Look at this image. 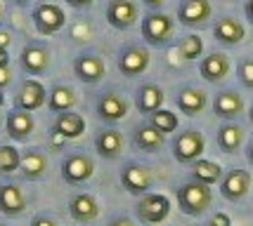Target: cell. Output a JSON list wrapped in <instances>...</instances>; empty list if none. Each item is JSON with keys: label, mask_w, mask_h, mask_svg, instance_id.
Masks as SVG:
<instances>
[{"label": "cell", "mask_w": 253, "mask_h": 226, "mask_svg": "<svg viewBox=\"0 0 253 226\" xmlns=\"http://www.w3.org/2000/svg\"><path fill=\"white\" fill-rule=\"evenodd\" d=\"M177 205H180V210L189 217H199L204 215L206 210L211 207L213 203V194H211V189L206 184L201 182H187L182 184L180 189H177Z\"/></svg>", "instance_id": "6da1fadb"}, {"label": "cell", "mask_w": 253, "mask_h": 226, "mask_svg": "<svg viewBox=\"0 0 253 226\" xmlns=\"http://www.w3.org/2000/svg\"><path fill=\"white\" fill-rule=\"evenodd\" d=\"M140 31L149 47H164L170 43V38L175 33V22L164 12H149L140 24Z\"/></svg>", "instance_id": "7a4b0ae2"}, {"label": "cell", "mask_w": 253, "mask_h": 226, "mask_svg": "<svg viewBox=\"0 0 253 226\" xmlns=\"http://www.w3.org/2000/svg\"><path fill=\"white\" fill-rule=\"evenodd\" d=\"M152 64V54L149 47L140 43H128L121 47L119 59H116V68L119 73L126 78H135V75H142Z\"/></svg>", "instance_id": "3957f363"}, {"label": "cell", "mask_w": 253, "mask_h": 226, "mask_svg": "<svg viewBox=\"0 0 253 226\" xmlns=\"http://www.w3.org/2000/svg\"><path fill=\"white\" fill-rule=\"evenodd\" d=\"M33 26L41 35H55L57 31H62L66 24L64 10L55 5V2H38L31 12Z\"/></svg>", "instance_id": "277c9868"}, {"label": "cell", "mask_w": 253, "mask_h": 226, "mask_svg": "<svg viewBox=\"0 0 253 226\" xmlns=\"http://www.w3.org/2000/svg\"><path fill=\"white\" fill-rule=\"evenodd\" d=\"M152 184H154V174L142 162H126L121 167V186L130 195L149 194Z\"/></svg>", "instance_id": "5b68a950"}, {"label": "cell", "mask_w": 253, "mask_h": 226, "mask_svg": "<svg viewBox=\"0 0 253 226\" xmlns=\"http://www.w3.org/2000/svg\"><path fill=\"white\" fill-rule=\"evenodd\" d=\"M135 215L144 224H161L170 215V200L164 194H144L135 205Z\"/></svg>", "instance_id": "8992f818"}, {"label": "cell", "mask_w": 253, "mask_h": 226, "mask_svg": "<svg viewBox=\"0 0 253 226\" xmlns=\"http://www.w3.org/2000/svg\"><path fill=\"white\" fill-rule=\"evenodd\" d=\"M206 149V139L199 129H185L173 139V156L177 162H194Z\"/></svg>", "instance_id": "52a82bcc"}, {"label": "cell", "mask_w": 253, "mask_h": 226, "mask_svg": "<svg viewBox=\"0 0 253 226\" xmlns=\"http://www.w3.org/2000/svg\"><path fill=\"white\" fill-rule=\"evenodd\" d=\"M95 174V161L88 153H69L62 162V179L71 186L85 184Z\"/></svg>", "instance_id": "ba28073f"}, {"label": "cell", "mask_w": 253, "mask_h": 226, "mask_svg": "<svg viewBox=\"0 0 253 226\" xmlns=\"http://www.w3.org/2000/svg\"><path fill=\"white\" fill-rule=\"evenodd\" d=\"M128 108H130L128 99L123 95H119V92H114V90L102 92L97 97V101H95L97 118L104 120V123H119V120H123L126 113H128Z\"/></svg>", "instance_id": "9c48e42d"}, {"label": "cell", "mask_w": 253, "mask_h": 226, "mask_svg": "<svg viewBox=\"0 0 253 226\" xmlns=\"http://www.w3.org/2000/svg\"><path fill=\"white\" fill-rule=\"evenodd\" d=\"M74 73L81 83L85 85H97L102 83V78L107 73V66L102 62V57L95 52H81L74 59Z\"/></svg>", "instance_id": "30bf717a"}, {"label": "cell", "mask_w": 253, "mask_h": 226, "mask_svg": "<svg viewBox=\"0 0 253 226\" xmlns=\"http://www.w3.org/2000/svg\"><path fill=\"white\" fill-rule=\"evenodd\" d=\"M211 14H213L211 0H182L177 5V22L189 29L204 26L211 19Z\"/></svg>", "instance_id": "8fae6325"}, {"label": "cell", "mask_w": 253, "mask_h": 226, "mask_svg": "<svg viewBox=\"0 0 253 226\" xmlns=\"http://www.w3.org/2000/svg\"><path fill=\"white\" fill-rule=\"evenodd\" d=\"M19 64H22L24 73L29 75H41L47 71L50 66V50L45 43H26L22 54H19Z\"/></svg>", "instance_id": "7c38bea8"}, {"label": "cell", "mask_w": 253, "mask_h": 226, "mask_svg": "<svg viewBox=\"0 0 253 226\" xmlns=\"http://www.w3.org/2000/svg\"><path fill=\"white\" fill-rule=\"evenodd\" d=\"M45 99H47V92H45V87L41 80H36V78H26L22 85H19V92H17V97H14V104L17 108H22V111H38V108L45 104Z\"/></svg>", "instance_id": "4fadbf2b"}, {"label": "cell", "mask_w": 253, "mask_h": 226, "mask_svg": "<svg viewBox=\"0 0 253 226\" xmlns=\"http://www.w3.org/2000/svg\"><path fill=\"white\" fill-rule=\"evenodd\" d=\"M107 22L116 31H126L137 22V5L132 0H109L107 5Z\"/></svg>", "instance_id": "5bb4252c"}, {"label": "cell", "mask_w": 253, "mask_h": 226, "mask_svg": "<svg viewBox=\"0 0 253 226\" xmlns=\"http://www.w3.org/2000/svg\"><path fill=\"white\" fill-rule=\"evenodd\" d=\"M249 189H251V174L246 172V170H230L227 174H222L220 179V194L222 198H227V200H242L244 195L249 194Z\"/></svg>", "instance_id": "9a60e30c"}, {"label": "cell", "mask_w": 253, "mask_h": 226, "mask_svg": "<svg viewBox=\"0 0 253 226\" xmlns=\"http://www.w3.org/2000/svg\"><path fill=\"white\" fill-rule=\"evenodd\" d=\"M213 113L222 120H234L244 113V99L237 90H222L213 99Z\"/></svg>", "instance_id": "2e32d148"}, {"label": "cell", "mask_w": 253, "mask_h": 226, "mask_svg": "<svg viewBox=\"0 0 253 226\" xmlns=\"http://www.w3.org/2000/svg\"><path fill=\"white\" fill-rule=\"evenodd\" d=\"M213 38L218 40L220 45H239L246 38V29H244V24L239 19H234V17H220L218 22L213 24Z\"/></svg>", "instance_id": "e0dca14e"}, {"label": "cell", "mask_w": 253, "mask_h": 226, "mask_svg": "<svg viewBox=\"0 0 253 226\" xmlns=\"http://www.w3.org/2000/svg\"><path fill=\"white\" fill-rule=\"evenodd\" d=\"M5 128H7V134H10L14 141H26L31 137L33 128H36V120L29 111H22V108H14L7 113V120H5Z\"/></svg>", "instance_id": "ac0fdd59"}, {"label": "cell", "mask_w": 253, "mask_h": 226, "mask_svg": "<svg viewBox=\"0 0 253 226\" xmlns=\"http://www.w3.org/2000/svg\"><path fill=\"white\" fill-rule=\"evenodd\" d=\"M164 99H166L164 90L156 83H144V85H140L137 95H135V106H137L140 113L152 116V113H156L159 108L164 106Z\"/></svg>", "instance_id": "d6986e66"}, {"label": "cell", "mask_w": 253, "mask_h": 226, "mask_svg": "<svg viewBox=\"0 0 253 226\" xmlns=\"http://www.w3.org/2000/svg\"><path fill=\"white\" fill-rule=\"evenodd\" d=\"M123 134L119 129L114 128H107L102 129L97 134V139H95V151H97L99 158H104V161H114V158H119L123 151Z\"/></svg>", "instance_id": "ffe728a7"}, {"label": "cell", "mask_w": 253, "mask_h": 226, "mask_svg": "<svg viewBox=\"0 0 253 226\" xmlns=\"http://www.w3.org/2000/svg\"><path fill=\"white\" fill-rule=\"evenodd\" d=\"M199 73H201V78L206 83H220L222 78L230 73V59L222 52H211L209 57L201 59Z\"/></svg>", "instance_id": "44dd1931"}, {"label": "cell", "mask_w": 253, "mask_h": 226, "mask_svg": "<svg viewBox=\"0 0 253 226\" xmlns=\"http://www.w3.org/2000/svg\"><path fill=\"white\" fill-rule=\"evenodd\" d=\"M175 101H177V108H180L185 116H199V113L206 108V104H209V97H206L204 90L185 85V87H180Z\"/></svg>", "instance_id": "7402d4cb"}, {"label": "cell", "mask_w": 253, "mask_h": 226, "mask_svg": "<svg viewBox=\"0 0 253 226\" xmlns=\"http://www.w3.org/2000/svg\"><path fill=\"white\" fill-rule=\"evenodd\" d=\"M69 215L74 217L76 222H81V224H88V222L97 219L99 205L90 194H76L71 195V200H69Z\"/></svg>", "instance_id": "603a6c76"}, {"label": "cell", "mask_w": 253, "mask_h": 226, "mask_svg": "<svg viewBox=\"0 0 253 226\" xmlns=\"http://www.w3.org/2000/svg\"><path fill=\"white\" fill-rule=\"evenodd\" d=\"M26 198L17 184H0V212L7 217H17L24 212Z\"/></svg>", "instance_id": "cb8c5ba5"}, {"label": "cell", "mask_w": 253, "mask_h": 226, "mask_svg": "<svg viewBox=\"0 0 253 226\" xmlns=\"http://www.w3.org/2000/svg\"><path fill=\"white\" fill-rule=\"evenodd\" d=\"M132 144L140 151H144V153H156L159 149H164L166 134H161L154 125L147 123V125L135 128V132H132Z\"/></svg>", "instance_id": "d4e9b609"}, {"label": "cell", "mask_w": 253, "mask_h": 226, "mask_svg": "<svg viewBox=\"0 0 253 226\" xmlns=\"http://www.w3.org/2000/svg\"><path fill=\"white\" fill-rule=\"evenodd\" d=\"M52 132L62 134L64 139H78L83 137L85 132V120L81 113H74V111H66V113H59L52 125Z\"/></svg>", "instance_id": "484cf974"}, {"label": "cell", "mask_w": 253, "mask_h": 226, "mask_svg": "<svg viewBox=\"0 0 253 226\" xmlns=\"http://www.w3.org/2000/svg\"><path fill=\"white\" fill-rule=\"evenodd\" d=\"M19 170H22V174L29 179V182L41 179L45 174V170H47V158H45V153L38 149L24 151L22 161H19Z\"/></svg>", "instance_id": "4316f807"}, {"label": "cell", "mask_w": 253, "mask_h": 226, "mask_svg": "<svg viewBox=\"0 0 253 226\" xmlns=\"http://www.w3.org/2000/svg\"><path fill=\"white\" fill-rule=\"evenodd\" d=\"M76 92L71 90L69 85H55L47 95V108L52 113H66V111H74L76 106Z\"/></svg>", "instance_id": "83f0119b"}, {"label": "cell", "mask_w": 253, "mask_h": 226, "mask_svg": "<svg viewBox=\"0 0 253 226\" xmlns=\"http://www.w3.org/2000/svg\"><path fill=\"white\" fill-rule=\"evenodd\" d=\"M244 144V129L242 125L237 123H225L220 129H218V146H220L225 153H237Z\"/></svg>", "instance_id": "f1b7e54d"}, {"label": "cell", "mask_w": 253, "mask_h": 226, "mask_svg": "<svg viewBox=\"0 0 253 226\" xmlns=\"http://www.w3.org/2000/svg\"><path fill=\"white\" fill-rule=\"evenodd\" d=\"M192 179L206 186H213L222 179V167L213 161H194L192 162Z\"/></svg>", "instance_id": "f546056e"}, {"label": "cell", "mask_w": 253, "mask_h": 226, "mask_svg": "<svg viewBox=\"0 0 253 226\" xmlns=\"http://www.w3.org/2000/svg\"><path fill=\"white\" fill-rule=\"evenodd\" d=\"M177 52H180V57H182L185 62H194V59H199V57L204 54V40H201V35L189 33V35H185V38H180Z\"/></svg>", "instance_id": "4dcf8cb0"}, {"label": "cell", "mask_w": 253, "mask_h": 226, "mask_svg": "<svg viewBox=\"0 0 253 226\" xmlns=\"http://www.w3.org/2000/svg\"><path fill=\"white\" fill-rule=\"evenodd\" d=\"M149 125H154L161 134H170L177 129V116L173 111H166V108H159L156 113L149 116Z\"/></svg>", "instance_id": "1f68e13d"}, {"label": "cell", "mask_w": 253, "mask_h": 226, "mask_svg": "<svg viewBox=\"0 0 253 226\" xmlns=\"http://www.w3.org/2000/svg\"><path fill=\"white\" fill-rule=\"evenodd\" d=\"M22 153L14 146H0V172H14L19 170Z\"/></svg>", "instance_id": "d6a6232c"}, {"label": "cell", "mask_w": 253, "mask_h": 226, "mask_svg": "<svg viewBox=\"0 0 253 226\" xmlns=\"http://www.w3.org/2000/svg\"><path fill=\"white\" fill-rule=\"evenodd\" d=\"M237 75H239V83L246 90H253V57H244L242 62H239Z\"/></svg>", "instance_id": "836d02e7"}, {"label": "cell", "mask_w": 253, "mask_h": 226, "mask_svg": "<svg viewBox=\"0 0 253 226\" xmlns=\"http://www.w3.org/2000/svg\"><path fill=\"white\" fill-rule=\"evenodd\" d=\"M209 226H232V219L225 212H215V215L209 219Z\"/></svg>", "instance_id": "e575fe53"}, {"label": "cell", "mask_w": 253, "mask_h": 226, "mask_svg": "<svg viewBox=\"0 0 253 226\" xmlns=\"http://www.w3.org/2000/svg\"><path fill=\"white\" fill-rule=\"evenodd\" d=\"M12 83V71L10 66H0V90L2 87H7Z\"/></svg>", "instance_id": "d590c367"}, {"label": "cell", "mask_w": 253, "mask_h": 226, "mask_svg": "<svg viewBox=\"0 0 253 226\" xmlns=\"http://www.w3.org/2000/svg\"><path fill=\"white\" fill-rule=\"evenodd\" d=\"M31 226H57V222L50 219V217H45V215H38L31 219Z\"/></svg>", "instance_id": "8d00e7d4"}, {"label": "cell", "mask_w": 253, "mask_h": 226, "mask_svg": "<svg viewBox=\"0 0 253 226\" xmlns=\"http://www.w3.org/2000/svg\"><path fill=\"white\" fill-rule=\"evenodd\" d=\"M109 226H135V222H132L130 217H126V215H119V217H114L109 222Z\"/></svg>", "instance_id": "74e56055"}, {"label": "cell", "mask_w": 253, "mask_h": 226, "mask_svg": "<svg viewBox=\"0 0 253 226\" xmlns=\"http://www.w3.org/2000/svg\"><path fill=\"white\" fill-rule=\"evenodd\" d=\"M66 2H69V5L74 7V10H88V7L92 5V2H95V0H66Z\"/></svg>", "instance_id": "f35d334b"}, {"label": "cell", "mask_w": 253, "mask_h": 226, "mask_svg": "<svg viewBox=\"0 0 253 226\" xmlns=\"http://www.w3.org/2000/svg\"><path fill=\"white\" fill-rule=\"evenodd\" d=\"M10 43H12L10 31H0V50H10Z\"/></svg>", "instance_id": "ab89813d"}, {"label": "cell", "mask_w": 253, "mask_h": 226, "mask_svg": "<svg viewBox=\"0 0 253 226\" xmlns=\"http://www.w3.org/2000/svg\"><path fill=\"white\" fill-rule=\"evenodd\" d=\"M244 14H246V22L253 26V0H246V2H244Z\"/></svg>", "instance_id": "60d3db41"}, {"label": "cell", "mask_w": 253, "mask_h": 226, "mask_svg": "<svg viewBox=\"0 0 253 226\" xmlns=\"http://www.w3.org/2000/svg\"><path fill=\"white\" fill-rule=\"evenodd\" d=\"M142 2L149 7V12H159V7H164L166 0H142Z\"/></svg>", "instance_id": "b9f144b4"}, {"label": "cell", "mask_w": 253, "mask_h": 226, "mask_svg": "<svg viewBox=\"0 0 253 226\" xmlns=\"http://www.w3.org/2000/svg\"><path fill=\"white\" fill-rule=\"evenodd\" d=\"M0 66H10V52L0 50Z\"/></svg>", "instance_id": "7bdbcfd3"}, {"label": "cell", "mask_w": 253, "mask_h": 226, "mask_svg": "<svg viewBox=\"0 0 253 226\" xmlns=\"http://www.w3.org/2000/svg\"><path fill=\"white\" fill-rule=\"evenodd\" d=\"M246 158H249V162L253 165V139L249 141V146H246Z\"/></svg>", "instance_id": "ee69618b"}, {"label": "cell", "mask_w": 253, "mask_h": 226, "mask_svg": "<svg viewBox=\"0 0 253 226\" xmlns=\"http://www.w3.org/2000/svg\"><path fill=\"white\" fill-rule=\"evenodd\" d=\"M12 2H14V5H19V7H24V5H29L31 0H12Z\"/></svg>", "instance_id": "f6af8a7d"}, {"label": "cell", "mask_w": 253, "mask_h": 226, "mask_svg": "<svg viewBox=\"0 0 253 226\" xmlns=\"http://www.w3.org/2000/svg\"><path fill=\"white\" fill-rule=\"evenodd\" d=\"M2 17H5V5H2V0H0V22H2Z\"/></svg>", "instance_id": "bcb514c9"}, {"label": "cell", "mask_w": 253, "mask_h": 226, "mask_svg": "<svg viewBox=\"0 0 253 226\" xmlns=\"http://www.w3.org/2000/svg\"><path fill=\"white\" fill-rule=\"evenodd\" d=\"M249 120H251V125H253V106H251V111H249Z\"/></svg>", "instance_id": "7dc6e473"}, {"label": "cell", "mask_w": 253, "mask_h": 226, "mask_svg": "<svg viewBox=\"0 0 253 226\" xmlns=\"http://www.w3.org/2000/svg\"><path fill=\"white\" fill-rule=\"evenodd\" d=\"M0 123H2V118H0Z\"/></svg>", "instance_id": "c3c4849f"}, {"label": "cell", "mask_w": 253, "mask_h": 226, "mask_svg": "<svg viewBox=\"0 0 253 226\" xmlns=\"http://www.w3.org/2000/svg\"><path fill=\"white\" fill-rule=\"evenodd\" d=\"M0 226H5V224H0Z\"/></svg>", "instance_id": "681fc988"}]
</instances>
